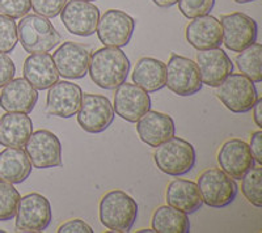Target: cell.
I'll return each mask as SVG.
<instances>
[{"mask_svg":"<svg viewBox=\"0 0 262 233\" xmlns=\"http://www.w3.org/2000/svg\"><path fill=\"white\" fill-rule=\"evenodd\" d=\"M131 63L121 48L105 46L91 54L88 74L97 87L116 89L126 81Z\"/></svg>","mask_w":262,"mask_h":233,"instance_id":"obj_1","label":"cell"},{"mask_svg":"<svg viewBox=\"0 0 262 233\" xmlns=\"http://www.w3.org/2000/svg\"><path fill=\"white\" fill-rule=\"evenodd\" d=\"M17 37L21 46L29 54L49 53L62 42L51 21L39 15H25L17 27Z\"/></svg>","mask_w":262,"mask_h":233,"instance_id":"obj_2","label":"cell"},{"mask_svg":"<svg viewBox=\"0 0 262 233\" xmlns=\"http://www.w3.org/2000/svg\"><path fill=\"white\" fill-rule=\"evenodd\" d=\"M137 216V202L123 190H112L100 202V221L112 232H128L134 225Z\"/></svg>","mask_w":262,"mask_h":233,"instance_id":"obj_3","label":"cell"},{"mask_svg":"<svg viewBox=\"0 0 262 233\" xmlns=\"http://www.w3.org/2000/svg\"><path fill=\"white\" fill-rule=\"evenodd\" d=\"M154 160L163 173L179 177L193 169L196 161V153L193 144L181 137L173 136L156 147Z\"/></svg>","mask_w":262,"mask_h":233,"instance_id":"obj_4","label":"cell"},{"mask_svg":"<svg viewBox=\"0 0 262 233\" xmlns=\"http://www.w3.org/2000/svg\"><path fill=\"white\" fill-rule=\"evenodd\" d=\"M198 189L202 202L211 208H224L235 200L237 183L219 168H210L198 178Z\"/></svg>","mask_w":262,"mask_h":233,"instance_id":"obj_5","label":"cell"},{"mask_svg":"<svg viewBox=\"0 0 262 233\" xmlns=\"http://www.w3.org/2000/svg\"><path fill=\"white\" fill-rule=\"evenodd\" d=\"M216 96L232 113L242 114L252 110L258 99L256 85L243 74H229L216 87Z\"/></svg>","mask_w":262,"mask_h":233,"instance_id":"obj_6","label":"cell"},{"mask_svg":"<svg viewBox=\"0 0 262 233\" xmlns=\"http://www.w3.org/2000/svg\"><path fill=\"white\" fill-rule=\"evenodd\" d=\"M15 216L18 232H43L53 219L50 202L42 194L30 193L20 198Z\"/></svg>","mask_w":262,"mask_h":233,"instance_id":"obj_7","label":"cell"},{"mask_svg":"<svg viewBox=\"0 0 262 233\" xmlns=\"http://www.w3.org/2000/svg\"><path fill=\"white\" fill-rule=\"evenodd\" d=\"M167 66L165 85L174 95L182 97L193 96L202 89L200 69L196 63L189 58L172 54Z\"/></svg>","mask_w":262,"mask_h":233,"instance_id":"obj_8","label":"cell"},{"mask_svg":"<svg viewBox=\"0 0 262 233\" xmlns=\"http://www.w3.org/2000/svg\"><path fill=\"white\" fill-rule=\"evenodd\" d=\"M114 121V109L111 100L101 95L84 93L78 110V123L90 134L104 132Z\"/></svg>","mask_w":262,"mask_h":233,"instance_id":"obj_9","label":"cell"},{"mask_svg":"<svg viewBox=\"0 0 262 233\" xmlns=\"http://www.w3.org/2000/svg\"><path fill=\"white\" fill-rule=\"evenodd\" d=\"M24 147L30 164L37 169H49L63 164L59 137L49 130L32 132Z\"/></svg>","mask_w":262,"mask_h":233,"instance_id":"obj_10","label":"cell"},{"mask_svg":"<svg viewBox=\"0 0 262 233\" xmlns=\"http://www.w3.org/2000/svg\"><path fill=\"white\" fill-rule=\"evenodd\" d=\"M135 21L121 9H107L100 16L97 24V36L104 46L123 48L127 46L134 33Z\"/></svg>","mask_w":262,"mask_h":233,"instance_id":"obj_11","label":"cell"},{"mask_svg":"<svg viewBox=\"0 0 262 233\" xmlns=\"http://www.w3.org/2000/svg\"><path fill=\"white\" fill-rule=\"evenodd\" d=\"M223 29V43L228 50L240 53L257 41V22L242 12H233L221 17Z\"/></svg>","mask_w":262,"mask_h":233,"instance_id":"obj_12","label":"cell"},{"mask_svg":"<svg viewBox=\"0 0 262 233\" xmlns=\"http://www.w3.org/2000/svg\"><path fill=\"white\" fill-rule=\"evenodd\" d=\"M60 18L70 33L88 37L97 29L100 9L88 0H67L60 11Z\"/></svg>","mask_w":262,"mask_h":233,"instance_id":"obj_13","label":"cell"},{"mask_svg":"<svg viewBox=\"0 0 262 233\" xmlns=\"http://www.w3.org/2000/svg\"><path fill=\"white\" fill-rule=\"evenodd\" d=\"M113 109L122 120L137 122L144 113L151 110V97L137 84L125 81L116 89Z\"/></svg>","mask_w":262,"mask_h":233,"instance_id":"obj_14","label":"cell"},{"mask_svg":"<svg viewBox=\"0 0 262 233\" xmlns=\"http://www.w3.org/2000/svg\"><path fill=\"white\" fill-rule=\"evenodd\" d=\"M90 59V50L75 42H63L53 54L58 74L66 79L84 78L88 74Z\"/></svg>","mask_w":262,"mask_h":233,"instance_id":"obj_15","label":"cell"},{"mask_svg":"<svg viewBox=\"0 0 262 233\" xmlns=\"http://www.w3.org/2000/svg\"><path fill=\"white\" fill-rule=\"evenodd\" d=\"M83 90L70 81H57L49 88L46 97V111L59 118H71L80 108Z\"/></svg>","mask_w":262,"mask_h":233,"instance_id":"obj_16","label":"cell"},{"mask_svg":"<svg viewBox=\"0 0 262 233\" xmlns=\"http://www.w3.org/2000/svg\"><path fill=\"white\" fill-rule=\"evenodd\" d=\"M196 67L200 69L202 84L216 88L229 74L233 72V63L221 48L200 50L196 54Z\"/></svg>","mask_w":262,"mask_h":233,"instance_id":"obj_17","label":"cell"},{"mask_svg":"<svg viewBox=\"0 0 262 233\" xmlns=\"http://www.w3.org/2000/svg\"><path fill=\"white\" fill-rule=\"evenodd\" d=\"M38 101V92L24 78L12 79L0 93V108L8 113L30 114Z\"/></svg>","mask_w":262,"mask_h":233,"instance_id":"obj_18","label":"cell"},{"mask_svg":"<svg viewBox=\"0 0 262 233\" xmlns=\"http://www.w3.org/2000/svg\"><path fill=\"white\" fill-rule=\"evenodd\" d=\"M217 162L222 171L231 178L242 179V177L254 167V158L250 153L249 146L240 139L227 141L217 152Z\"/></svg>","mask_w":262,"mask_h":233,"instance_id":"obj_19","label":"cell"},{"mask_svg":"<svg viewBox=\"0 0 262 233\" xmlns=\"http://www.w3.org/2000/svg\"><path fill=\"white\" fill-rule=\"evenodd\" d=\"M137 132L143 143L156 148L174 136L176 126L168 114L148 110L137 121Z\"/></svg>","mask_w":262,"mask_h":233,"instance_id":"obj_20","label":"cell"},{"mask_svg":"<svg viewBox=\"0 0 262 233\" xmlns=\"http://www.w3.org/2000/svg\"><path fill=\"white\" fill-rule=\"evenodd\" d=\"M185 30L186 41L196 50L221 48L223 43V29L221 21L214 16L205 15L191 18Z\"/></svg>","mask_w":262,"mask_h":233,"instance_id":"obj_21","label":"cell"},{"mask_svg":"<svg viewBox=\"0 0 262 233\" xmlns=\"http://www.w3.org/2000/svg\"><path fill=\"white\" fill-rule=\"evenodd\" d=\"M24 79L37 90H45L59 80V74L54 64L53 57L49 53L30 54L25 59Z\"/></svg>","mask_w":262,"mask_h":233,"instance_id":"obj_22","label":"cell"},{"mask_svg":"<svg viewBox=\"0 0 262 233\" xmlns=\"http://www.w3.org/2000/svg\"><path fill=\"white\" fill-rule=\"evenodd\" d=\"M33 132V122L28 114L8 113L0 118V146L23 148Z\"/></svg>","mask_w":262,"mask_h":233,"instance_id":"obj_23","label":"cell"},{"mask_svg":"<svg viewBox=\"0 0 262 233\" xmlns=\"http://www.w3.org/2000/svg\"><path fill=\"white\" fill-rule=\"evenodd\" d=\"M165 197L168 206L180 209L188 215L198 211L203 204L198 185L188 179L172 181L168 185Z\"/></svg>","mask_w":262,"mask_h":233,"instance_id":"obj_24","label":"cell"},{"mask_svg":"<svg viewBox=\"0 0 262 233\" xmlns=\"http://www.w3.org/2000/svg\"><path fill=\"white\" fill-rule=\"evenodd\" d=\"M32 173V164L23 148H11L0 152V181L16 183L24 182Z\"/></svg>","mask_w":262,"mask_h":233,"instance_id":"obj_25","label":"cell"},{"mask_svg":"<svg viewBox=\"0 0 262 233\" xmlns=\"http://www.w3.org/2000/svg\"><path fill=\"white\" fill-rule=\"evenodd\" d=\"M167 66L155 58L144 57L137 62L133 71V81L147 93H154L165 87Z\"/></svg>","mask_w":262,"mask_h":233,"instance_id":"obj_26","label":"cell"},{"mask_svg":"<svg viewBox=\"0 0 262 233\" xmlns=\"http://www.w3.org/2000/svg\"><path fill=\"white\" fill-rule=\"evenodd\" d=\"M152 229L159 233H188L190 232V220L188 214L170 206H161L152 215Z\"/></svg>","mask_w":262,"mask_h":233,"instance_id":"obj_27","label":"cell"},{"mask_svg":"<svg viewBox=\"0 0 262 233\" xmlns=\"http://www.w3.org/2000/svg\"><path fill=\"white\" fill-rule=\"evenodd\" d=\"M262 60V45L258 42H254L253 45L248 46L247 49L240 51V54L236 57V66L240 69L243 75L256 83L262 81L261 71Z\"/></svg>","mask_w":262,"mask_h":233,"instance_id":"obj_28","label":"cell"},{"mask_svg":"<svg viewBox=\"0 0 262 233\" xmlns=\"http://www.w3.org/2000/svg\"><path fill=\"white\" fill-rule=\"evenodd\" d=\"M261 179H262V168L258 167L250 168L249 171L242 177V193L248 199L249 203L253 204L257 208L262 207V195H261Z\"/></svg>","mask_w":262,"mask_h":233,"instance_id":"obj_29","label":"cell"},{"mask_svg":"<svg viewBox=\"0 0 262 233\" xmlns=\"http://www.w3.org/2000/svg\"><path fill=\"white\" fill-rule=\"evenodd\" d=\"M20 198V193L12 183L0 181V221L15 218Z\"/></svg>","mask_w":262,"mask_h":233,"instance_id":"obj_30","label":"cell"},{"mask_svg":"<svg viewBox=\"0 0 262 233\" xmlns=\"http://www.w3.org/2000/svg\"><path fill=\"white\" fill-rule=\"evenodd\" d=\"M18 42L15 18L0 15V53H11Z\"/></svg>","mask_w":262,"mask_h":233,"instance_id":"obj_31","label":"cell"},{"mask_svg":"<svg viewBox=\"0 0 262 233\" xmlns=\"http://www.w3.org/2000/svg\"><path fill=\"white\" fill-rule=\"evenodd\" d=\"M180 12L186 18L209 15L215 6V0H179Z\"/></svg>","mask_w":262,"mask_h":233,"instance_id":"obj_32","label":"cell"},{"mask_svg":"<svg viewBox=\"0 0 262 233\" xmlns=\"http://www.w3.org/2000/svg\"><path fill=\"white\" fill-rule=\"evenodd\" d=\"M67 0H30V8L39 16L54 18L60 15Z\"/></svg>","mask_w":262,"mask_h":233,"instance_id":"obj_33","label":"cell"},{"mask_svg":"<svg viewBox=\"0 0 262 233\" xmlns=\"http://www.w3.org/2000/svg\"><path fill=\"white\" fill-rule=\"evenodd\" d=\"M30 11V0H0V15L21 18Z\"/></svg>","mask_w":262,"mask_h":233,"instance_id":"obj_34","label":"cell"},{"mask_svg":"<svg viewBox=\"0 0 262 233\" xmlns=\"http://www.w3.org/2000/svg\"><path fill=\"white\" fill-rule=\"evenodd\" d=\"M16 67L11 58L4 53H0V88L15 78Z\"/></svg>","mask_w":262,"mask_h":233,"instance_id":"obj_35","label":"cell"},{"mask_svg":"<svg viewBox=\"0 0 262 233\" xmlns=\"http://www.w3.org/2000/svg\"><path fill=\"white\" fill-rule=\"evenodd\" d=\"M58 233H93L92 228L81 219H72L67 223L60 225L57 230Z\"/></svg>","mask_w":262,"mask_h":233,"instance_id":"obj_36","label":"cell"},{"mask_svg":"<svg viewBox=\"0 0 262 233\" xmlns=\"http://www.w3.org/2000/svg\"><path fill=\"white\" fill-rule=\"evenodd\" d=\"M249 150L252 156L254 158V162L258 165H262V131H256L252 134L250 137V144Z\"/></svg>","mask_w":262,"mask_h":233,"instance_id":"obj_37","label":"cell"},{"mask_svg":"<svg viewBox=\"0 0 262 233\" xmlns=\"http://www.w3.org/2000/svg\"><path fill=\"white\" fill-rule=\"evenodd\" d=\"M253 120L259 129H262V99L258 97L256 104L253 105Z\"/></svg>","mask_w":262,"mask_h":233,"instance_id":"obj_38","label":"cell"},{"mask_svg":"<svg viewBox=\"0 0 262 233\" xmlns=\"http://www.w3.org/2000/svg\"><path fill=\"white\" fill-rule=\"evenodd\" d=\"M179 0H152V3L156 4L160 8H168V7H172L174 4H177Z\"/></svg>","mask_w":262,"mask_h":233,"instance_id":"obj_39","label":"cell"},{"mask_svg":"<svg viewBox=\"0 0 262 233\" xmlns=\"http://www.w3.org/2000/svg\"><path fill=\"white\" fill-rule=\"evenodd\" d=\"M236 3L238 4H245V3H250V2H256V0H233Z\"/></svg>","mask_w":262,"mask_h":233,"instance_id":"obj_40","label":"cell"},{"mask_svg":"<svg viewBox=\"0 0 262 233\" xmlns=\"http://www.w3.org/2000/svg\"><path fill=\"white\" fill-rule=\"evenodd\" d=\"M138 232L139 233H154L155 230L154 229H140V230H138Z\"/></svg>","mask_w":262,"mask_h":233,"instance_id":"obj_41","label":"cell"},{"mask_svg":"<svg viewBox=\"0 0 262 233\" xmlns=\"http://www.w3.org/2000/svg\"><path fill=\"white\" fill-rule=\"evenodd\" d=\"M0 233H4V230H0Z\"/></svg>","mask_w":262,"mask_h":233,"instance_id":"obj_42","label":"cell"},{"mask_svg":"<svg viewBox=\"0 0 262 233\" xmlns=\"http://www.w3.org/2000/svg\"><path fill=\"white\" fill-rule=\"evenodd\" d=\"M88 2H92V0H88Z\"/></svg>","mask_w":262,"mask_h":233,"instance_id":"obj_43","label":"cell"}]
</instances>
